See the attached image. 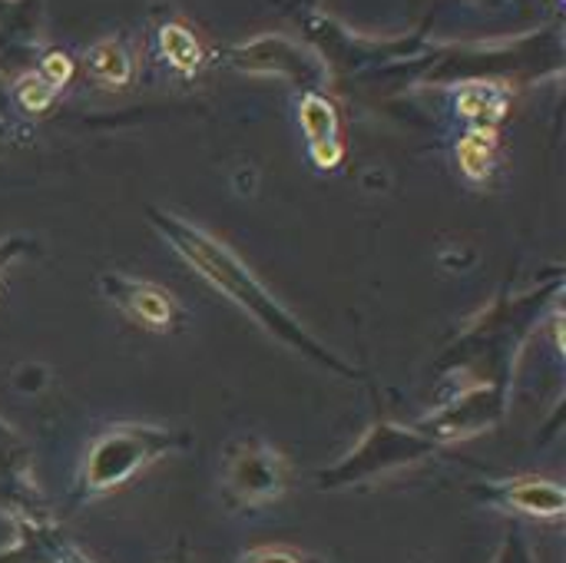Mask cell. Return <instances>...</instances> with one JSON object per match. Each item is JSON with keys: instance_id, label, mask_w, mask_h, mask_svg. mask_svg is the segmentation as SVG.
I'll return each mask as SVG.
<instances>
[{"instance_id": "obj_1", "label": "cell", "mask_w": 566, "mask_h": 563, "mask_svg": "<svg viewBox=\"0 0 566 563\" xmlns=\"http://www.w3.org/2000/svg\"><path fill=\"white\" fill-rule=\"evenodd\" d=\"M153 226L169 239V246L212 285L219 289L229 302H235L242 312H249L269 335H275L279 342H285L289 348L302 352L305 358L318 362L322 368L342 375V378H358L361 372L352 368L345 358L332 355L312 332L302 329V322H295L279 302L275 295L265 292V285L222 246L216 242L212 236H206L202 229L176 219V216H166V212H153Z\"/></svg>"}, {"instance_id": "obj_2", "label": "cell", "mask_w": 566, "mask_h": 563, "mask_svg": "<svg viewBox=\"0 0 566 563\" xmlns=\"http://www.w3.org/2000/svg\"><path fill=\"white\" fill-rule=\"evenodd\" d=\"M192 445L186 431L159 428V425H113L86 451V461L80 468L76 488L70 504L96 501L103 494H113L126 488L143 468L156 465L166 455H179Z\"/></svg>"}, {"instance_id": "obj_3", "label": "cell", "mask_w": 566, "mask_h": 563, "mask_svg": "<svg viewBox=\"0 0 566 563\" xmlns=\"http://www.w3.org/2000/svg\"><path fill=\"white\" fill-rule=\"evenodd\" d=\"M438 455V445L431 438H424L418 428H398L388 421H378L368 428V435L348 451V458H342L335 468L318 475L322 488H348L358 481H371L378 475H388L395 468L415 465Z\"/></svg>"}, {"instance_id": "obj_4", "label": "cell", "mask_w": 566, "mask_h": 563, "mask_svg": "<svg viewBox=\"0 0 566 563\" xmlns=\"http://www.w3.org/2000/svg\"><path fill=\"white\" fill-rule=\"evenodd\" d=\"M289 488L285 458L262 438L245 435L226 448L222 494L232 508H265Z\"/></svg>"}, {"instance_id": "obj_5", "label": "cell", "mask_w": 566, "mask_h": 563, "mask_svg": "<svg viewBox=\"0 0 566 563\" xmlns=\"http://www.w3.org/2000/svg\"><path fill=\"white\" fill-rule=\"evenodd\" d=\"M504 415V392L497 385H478L451 402H444L434 415H428L418 431L431 438L438 448L454 438H471L478 431H488Z\"/></svg>"}, {"instance_id": "obj_6", "label": "cell", "mask_w": 566, "mask_h": 563, "mask_svg": "<svg viewBox=\"0 0 566 563\" xmlns=\"http://www.w3.org/2000/svg\"><path fill=\"white\" fill-rule=\"evenodd\" d=\"M99 289L103 295L136 325L149 329V332H172L179 322V309L169 299V292H163L153 282L143 279H129L119 272H103L99 275Z\"/></svg>"}, {"instance_id": "obj_7", "label": "cell", "mask_w": 566, "mask_h": 563, "mask_svg": "<svg viewBox=\"0 0 566 563\" xmlns=\"http://www.w3.org/2000/svg\"><path fill=\"white\" fill-rule=\"evenodd\" d=\"M471 494L481 498L491 508L527 514V518H541V521L560 518L566 511L564 488L557 481H544V478H517V481H497V484H474Z\"/></svg>"}, {"instance_id": "obj_8", "label": "cell", "mask_w": 566, "mask_h": 563, "mask_svg": "<svg viewBox=\"0 0 566 563\" xmlns=\"http://www.w3.org/2000/svg\"><path fill=\"white\" fill-rule=\"evenodd\" d=\"M239 563H322L312 554H302L295 548H255L249 554H242Z\"/></svg>"}, {"instance_id": "obj_9", "label": "cell", "mask_w": 566, "mask_h": 563, "mask_svg": "<svg viewBox=\"0 0 566 563\" xmlns=\"http://www.w3.org/2000/svg\"><path fill=\"white\" fill-rule=\"evenodd\" d=\"M494 563H534L531 548H527V541L521 538V531L507 534V541H504V548H501V554H497V561Z\"/></svg>"}, {"instance_id": "obj_10", "label": "cell", "mask_w": 566, "mask_h": 563, "mask_svg": "<svg viewBox=\"0 0 566 563\" xmlns=\"http://www.w3.org/2000/svg\"><path fill=\"white\" fill-rule=\"evenodd\" d=\"M53 563H93L83 551H76L70 541H63L60 534H56V541H53Z\"/></svg>"}, {"instance_id": "obj_11", "label": "cell", "mask_w": 566, "mask_h": 563, "mask_svg": "<svg viewBox=\"0 0 566 563\" xmlns=\"http://www.w3.org/2000/svg\"><path fill=\"white\" fill-rule=\"evenodd\" d=\"M27 249H30V246H27L23 239H3V242H0V272H3L13 259H20Z\"/></svg>"}, {"instance_id": "obj_12", "label": "cell", "mask_w": 566, "mask_h": 563, "mask_svg": "<svg viewBox=\"0 0 566 563\" xmlns=\"http://www.w3.org/2000/svg\"><path fill=\"white\" fill-rule=\"evenodd\" d=\"M163 563H192L189 561V544H186V541H179V554H176L172 561H163Z\"/></svg>"}]
</instances>
